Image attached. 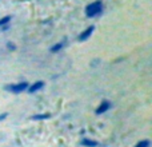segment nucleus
Instances as JSON below:
<instances>
[{
    "label": "nucleus",
    "mask_w": 152,
    "mask_h": 147,
    "mask_svg": "<svg viewBox=\"0 0 152 147\" xmlns=\"http://www.w3.org/2000/svg\"><path fill=\"white\" fill-rule=\"evenodd\" d=\"M111 107H112V103H111L110 100H103V102L96 107V110H95V114H96V115H102V114L107 112V111L110 110Z\"/></svg>",
    "instance_id": "4"
},
{
    "label": "nucleus",
    "mask_w": 152,
    "mask_h": 147,
    "mask_svg": "<svg viewBox=\"0 0 152 147\" xmlns=\"http://www.w3.org/2000/svg\"><path fill=\"white\" fill-rule=\"evenodd\" d=\"M51 114L50 112H42V114H35V115H32V121H47V119L51 118Z\"/></svg>",
    "instance_id": "7"
},
{
    "label": "nucleus",
    "mask_w": 152,
    "mask_h": 147,
    "mask_svg": "<svg viewBox=\"0 0 152 147\" xmlns=\"http://www.w3.org/2000/svg\"><path fill=\"white\" fill-rule=\"evenodd\" d=\"M66 42L67 40L64 39L63 42H59V43H56V44H53L52 47L50 48V52L51 54H56V52H59V51H61L64 48V46H66Z\"/></svg>",
    "instance_id": "6"
},
{
    "label": "nucleus",
    "mask_w": 152,
    "mask_h": 147,
    "mask_svg": "<svg viewBox=\"0 0 152 147\" xmlns=\"http://www.w3.org/2000/svg\"><path fill=\"white\" fill-rule=\"evenodd\" d=\"M7 116H8V112H3V114H0V122L4 121V119L7 118Z\"/></svg>",
    "instance_id": "12"
},
{
    "label": "nucleus",
    "mask_w": 152,
    "mask_h": 147,
    "mask_svg": "<svg viewBox=\"0 0 152 147\" xmlns=\"http://www.w3.org/2000/svg\"><path fill=\"white\" fill-rule=\"evenodd\" d=\"M94 31H95V26H88L86 29H83V31L79 34L77 40H79V42H86V40H88L89 37L92 36Z\"/></svg>",
    "instance_id": "3"
},
{
    "label": "nucleus",
    "mask_w": 152,
    "mask_h": 147,
    "mask_svg": "<svg viewBox=\"0 0 152 147\" xmlns=\"http://www.w3.org/2000/svg\"><path fill=\"white\" fill-rule=\"evenodd\" d=\"M44 86H45V83L43 80H37V82H35V83H32V84H28L27 91H28L29 94H35V92L40 91V90H42Z\"/></svg>",
    "instance_id": "5"
},
{
    "label": "nucleus",
    "mask_w": 152,
    "mask_h": 147,
    "mask_svg": "<svg viewBox=\"0 0 152 147\" xmlns=\"http://www.w3.org/2000/svg\"><path fill=\"white\" fill-rule=\"evenodd\" d=\"M103 1L102 0H95V1L89 3L88 5L86 7V16L89 19L92 18H96V16H99L100 13L103 12Z\"/></svg>",
    "instance_id": "1"
},
{
    "label": "nucleus",
    "mask_w": 152,
    "mask_h": 147,
    "mask_svg": "<svg viewBox=\"0 0 152 147\" xmlns=\"http://www.w3.org/2000/svg\"><path fill=\"white\" fill-rule=\"evenodd\" d=\"M135 147H151V142L148 139H144V140H140L139 143H136Z\"/></svg>",
    "instance_id": "10"
},
{
    "label": "nucleus",
    "mask_w": 152,
    "mask_h": 147,
    "mask_svg": "<svg viewBox=\"0 0 152 147\" xmlns=\"http://www.w3.org/2000/svg\"><path fill=\"white\" fill-rule=\"evenodd\" d=\"M5 91L12 92V94H21V92L27 91L28 88V82H19V83H13V84H8L4 87Z\"/></svg>",
    "instance_id": "2"
},
{
    "label": "nucleus",
    "mask_w": 152,
    "mask_h": 147,
    "mask_svg": "<svg viewBox=\"0 0 152 147\" xmlns=\"http://www.w3.org/2000/svg\"><path fill=\"white\" fill-rule=\"evenodd\" d=\"M81 145H83L84 147H97L99 146V143H97L96 140H94V139L84 138V139H81Z\"/></svg>",
    "instance_id": "8"
},
{
    "label": "nucleus",
    "mask_w": 152,
    "mask_h": 147,
    "mask_svg": "<svg viewBox=\"0 0 152 147\" xmlns=\"http://www.w3.org/2000/svg\"><path fill=\"white\" fill-rule=\"evenodd\" d=\"M5 47H7V50H8V51H15V50H16L15 43H12V42H8Z\"/></svg>",
    "instance_id": "11"
},
{
    "label": "nucleus",
    "mask_w": 152,
    "mask_h": 147,
    "mask_svg": "<svg viewBox=\"0 0 152 147\" xmlns=\"http://www.w3.org/2000/svg\"><path fill=\"white\" fill-rule=\"evenodd\" d=\"M11 20H12V16H11V15H7V16H3V18H0V28H1L3 26H7V24H10Z\"/></svg>",
    "instance_id": "9"
}]
</instances>
